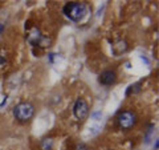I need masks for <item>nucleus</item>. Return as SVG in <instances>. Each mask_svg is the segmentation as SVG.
I'll use <instances>...</instances> for the list:
<instances>
[{
    "instance_id": "f257e3e1",
    "label": "nucleus",
    "mask_w": 159,
    "mask_h": 150,
    "mask_svg": "<svg viewBox=\"0 0 159 150\" xmlns=\"http://www.w3.org/2000/svg\"><path fill=\"white\" fill-rule=\"evenodd\" d=\"M62 12L65 13V16L72 20L74 23H78L85 17L86 15V6L84 3H77V2H70L66 3L62 8Z\"/></svg>"
},
{
    "instance_id": "f03ea898",
    "label": "nucleus",
    "mask_w": 159,
    "mask_h": 150,
    "mask_svg": "<svg viewBox=\"0 0 159 150\" xmlns=\"http://www.w3.org/2000/svg\"><path fill=\"white\" fill-rule=\"evenodd\" d=\"M34 108L31 102H20L13 108V116L20 122H27L33 117Z\"/></svg>"
},
{
    "instance_id": "7ed1b4c3",
    "label": "nucleus",
    "mask_w": 159,
    "mask_h": 150,
    "mask_svg": "<svg viewBox=\"0 0 159 150\" xmlns=\"http://www.w3.org/2000/svg\"><path fill=\"white\" fill-rule=\"evenodd\" d=\"M117 122H118V126L121 129L127 130V129L133 128L134 125L137 124V116H135V113L131 112V110H125V112L118 114Z\"/></svg>"
},
{
    "instance_id": "20e7f679",
    "label": "nucleus",
    "mask_w": 159,
    "mask_h": 150,
    "mask_svg": "<svg viewBox=\"0 0 159 150\" xmlns=\"http://www.w3.org/2000/svg\"><path fill=\"white\" fill-rule=\"evenodd\" d=\"M73 114L76 116L77 120H85L89 114V105L84 98L80 97L76 102H74V106H73Z\"/></svg>"
},
{
    "instance_id": "39448f33",
    "label": "nucleus",
    "mask_w": 159,
    "mask_h": 150,
    "mask_svg": "<svg viewBox=\"0 0 159 150\" xmlns=\"http://www.w3.org/2000/svg\"><path fill=\"white\" fill-rule=\"evenodd\" d=\"M116 80H117V74H116V72H113V71L102 72L101 74H99V77H98L99 84L106 85V87H109V85H113L114 82H116Z\"/></svg>"
},
{
    "instance_id": "423d86ee",
    "label": "nucleus",
    "mask_w": 159,
    "mask_h": 150,
    "mask_svg": "<svg viewBox=\"0 0 159 150\" xmlns=\"http://www.w3.org/2000/svg\"><path fill=\"white\" fill-rule=\"evenodd\" d=\"M43 36H44V35H41L40 29L36 28V27H33L32 29H29V33H28V36H27V40H28V43L31 44V45L39 47V43H40V40H41Z\"/></svg>"
},
{
    "instance_id": "0eeeda50",
    "label": "nucleus",
    "mask_w": 159,
    "mask_h": 150,
    "mask_svg": "<svg viewBox=\"0 0 159 150\" xmlns=\"http://www.w3.org/2000/svg\"><path fill=\"white\" fill-rule=\"evenodd\" d=\"M111 51L116 56H119V54H122L123 52L127 51V43L125 40H118V41H116L111 45Z\"/></svg>"
},
{
    "instance_id": "6e6552de",
    "label": "nucleus",
    "mask_w": 159,
    "mask_h": 150,
    "mask_svg": "<svg viewBox=\"0 0 159 150\" xmlns=\"http://www.w3.org/2000/svg\"><path fill=\"white\" fill-rule=\"evenodd\" d=\"M53 146H54V141L52 138H44L41 143H40L41 150H53Z\"/></svg>"
},
{
    "instance_id": "1a4fd4ad",
    "label": "nucleus",
    "mask_w": 159,
    "mask_h": 150,
    "mask_svg": "<svg viewBox=\"0 0 159 150\" xmlns=\"http://www.w3.org/2000/svg\"><path fill=\"white\" fill-rule=\"evenodd\" d=\"M141 91V82H138V84H134V85H130L127 89V92H126V96H130L131 93H137Z\"/></svg>"
},
{
    "instance_id": "9d476101",
    "label": "nucleus",
    "mask_w": 159,
    "mask_h": 150,
    "mask_svg": "<svg viewBox=\"0 0 159 150\" xmlns=\"http://www.w3.org/2000/svg\"><path fill=\"white\" fill-rule=\"evenodd\" d=\"M7 59H8L7 51L6 49H3V48H0V67H3L4 64L7 63Z\"/></svg>"
},
{
    "instance_id": "9b49d317",
    "label": "nucleus",
    "mask_w": 159,
    "mask_h": 150,
    "mask_svg": "<svg viewBox=\"0 0 159 150\" xmlns=\"http://www.w3.org/2000/svg\"><path fill=\"white\" fill-rule=\"evenodd\" d=\"M3 31H4V26H3V24H2V23H0V35H2V33H3Z\"/></svg>"
}]
</instances>
